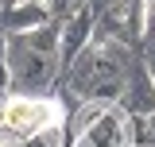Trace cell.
<instances>
[{"instance_id":"4","label":"cell","mask_w":155,"mask_h":147,"mask_svg":"<svg viewBox=\"0 0 155 147\" xmlns=\"http://www.w3.org/2000/svg\"><path fill=\"white\" fill-rule=\"evenodd\" d=\"M116 109L124 112V116H147V112H155V85H151V70L143 62H132L128 66Z\"/></svg>"},{"instance_id":"20","label":"cell","mask_w":155,"mask_h":147,"mask_svg":"<svg viewBox=\"0 0 155 147\" xmlns=\"http://www.w3.org/2000/svg\"><path fill=\"white\" fill-rule=\"evenodd\" d=\"M128 147H132V143H128Z\"/></svg>"},{"instance_id":"8","label":"cell","mask_w":155,"mask_h":147,"mask_svg":"<svg viewBox=\"0 0 155 147\" xmlns=\"http://www.w3.org/2000/svg\"><path fill=\"white\" fill-rule=\"evenodd\" d=\"M109 109H113V105H105V101H81V105H74V112H70V124L62 128L66 143H78V139L93 128V124H97V120H101Z\"/></svg>"},{"instance_id":"5","label":"cell","mask_w":155,"mask_h":147,"mask_svg":"<svg viewBox=\"0 0 155 147\" xmlns=\"http://www.w3.org/2000/svg\"><path fill=\"white\" fill-rule=\"evenodd\" d=\"M89 43H93V12L81 8L58 23V66H70Z\"/></svg>"},{"instance_id":"13","label":"cell","mask_w":155,"mask_h":147,"mask_svg":"<svg viewBox=\"0 0 155 147\" xmlns=\"http://www.w3.org/2000/svg\"><path fill=\"white\" fill-rule=\"evenodd\" d=\"M66 4H70V16H74V12H81V8H85V0H66Z\"/></svg>"},{"instance_id":"15","label":"cell","mask_w":155,"mask_h":147,"mask_svg":"<svg viewBox=\"0 0 155 147\" xmlns=\"http://www.w3.org/2000/svg\"><path fill=\"white\" fill-rule=\"evenodd\" d=\"M151 85H155V70H151Z\"/></svg>"},{"instance_id":"11","label":"cell","mask_w":155,"mask_h":147,"mask_svg":"<svg viewBox=\"0 0 155 147\" xmlns=\"http://www.w3.org/2000/svg\"><path fill=\"white\" fill-rule=\"evenodd\" d=\"M23 147H66V136H62V128H47L31 139H23Z\"/></svg>"},{"instance_id":"14","label":"cell","mask_w":155,"mask_h":147,"mask_svg":"<svg viewBox=\"0 0 155 147\" xmlns=\"http://www.w3.org/2000/svg\"><path fill=\"white\" fill-rule=\"evenodd\" d=\"M16 4H27V0H4V8H16Z\"/></svg>"},{"instance_id":"2","label":"cell","mask_w":155,"mask_h":147,"mask_svg":"<svg viewBox=\"0 0 155 147\" xmlns=\"http://www.w3.org/2000/svg\"><path fill=\"white\" fill-rule=\"evenodd\" d=\"M54 77H58V58L31 51L23 35H8V93L43 97V89Z\"/></svg>"},{"instance_id":"19","label":"cell","mask_w":155,"mask_h":147,"mask_svg":"<svg viewBox=\"0 0 155 147\" xmlns=\"http://www.w3.org/2000/svg\"><path fill=\"white\" fill-rule=\"evenodd\" d=\"M151 8H155V0H151Z\"/></svg>"},{"instance_id":"3","label":"cell","mask_w":155,"mask_h":147,"mask_svg":"<svg viewBox=\"0 0 155 147\" xmlns=\"http://www.w3.org/2000/svg\"><path fill=\"white\" fill-rule=\"evenodd\" d=\"M58 116H62V105L51 97H8L0 105V120H4L8 136H16V139L19 136L31 139L47 128H58Z\"/></svg>"},{"instance_id":"9","label":"cell","mask_w":155,"mask_h":147,"mask_svg":"<svg viewBox=\"0 0 155 147\" xmlns=\"http://www.w3.org/2000/svg\"><path fill=\"white\" fill-rule=\"evenodd\" d=\"M128 143L132 147H155V112L128 116Z\"/></svg>"},{"instance_id":"17","label":"cell","mask_w":155,"mask_h":147,"mask_svg":"<svg viewBox=\"0 0 155 147\" xmlns=\"http://www.w3.org/2000/svg\"><path fill=\"white\" fill-rule=\"evenodd\" d=\"M0 8H4V0H0Z\"/></svg>"},{"instance_id":"16","label":"cell","mask_w":155,"mask_h":147,"mask_svg":"<svg viewBox=\"0 0 155 147\" xmlns=\"http://www.w3.org/2000/svg\"><path fill=\"white\" fill-rule=\"evenodd\" d=\"M70 147H81V143H70Z\"/></svg>"},{"instance_id":"10","label":"cell","mask_w":155,"mask_h":147,"mask_svg":"<svg viewBox=\"0 0 155 147\" xmlns=\"http://www.w3.org/2000/svg\"><path fill=\"white\" fill-rule=\"evenodd\" d=\"M140 51H143V66L155 70V8H147L143 31H140Z\"/></svg>"},{"instance_id":"12","label":"cell","mask_w":155,"mask_h":147,"mask_svg":"<svg viewBox=\"0 0 155 147\" xmlns=\"http://www.w3.org/2000/svg\"><path fill=\"white\" fill-rule=\"evenodd\" d=\"M0 147H23V143H19L16 136H0Z\"/></svg>"},{"instance_id":"18","label":"cell","mask_w":155,"mask_h":147,"mask_svg":"<svg viewBox=\"0 0 155 147\" xmlns=\"http://www.w3.org/2000/svg\"><path fill=\"white\" fill-rule=\"evenodd\" d=\"M0 105H4V97H0Z\"/></svg>"},{"instance_id":"6","label":"cell","mask_w":155,"mask_h":147,"mask_svg":"<svg viewBox=\"0 0 155 147\" xmlns=\"http://www.w3.org/2000/svg\"><path fill=\"white\" fill-rule=\"evenodd\" d=\"M78 143H81V147H128V116L113 105Z\"/></svg>"},{"instance_id":"1","label":"cell","mask_w":155,"mask_h":147,"mask_svg":"<svg viewBox=\"0 0 155 147\" xmlns=\"http://www.w3.org/2000/svg\"><path fill=\"white\" fill-rule=\"evenodd\" d=\"M132 47L116 43V39H93L81 54L66 66V89L74 93V101H105L116 105L124 74L132 66Z\"/></svg>"},{"instance_id":"7","label":"cell","mask_w":155,"mask_h":147,"mask_svg":"<svg viewBox=\"0 0 155 147\" xmlns=\"http://www.w3.org/2000/svg\"><path fill=\"white\" fill-rule=\"evenodd\" d=\"M43 23H51V16L39 8L35 0L0 12V27H4V35H27V31H35V27H43Z\"/></svg>"}]
</instances>
